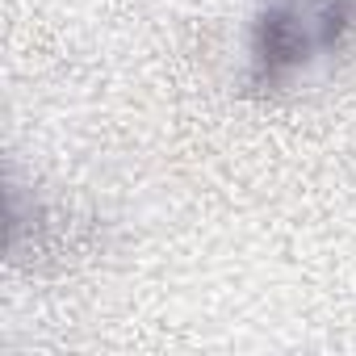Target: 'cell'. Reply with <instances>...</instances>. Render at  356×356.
<instances>
[{
  "mask_svg": "<svg viewBox=\"0 0 356 356\" xmlns=\"http://www.w3.org/2000/svg\"><path fill=\"white\" fill-rule=\"evenodd\" d=\"M356 47V0H260L248 42V88L277 97Z\"/></svg>",
  "mask_w": 356,
  "mask_h": 356,
  "instance_id": "obj_1",
  "label": "cell"
}]
</instances>
